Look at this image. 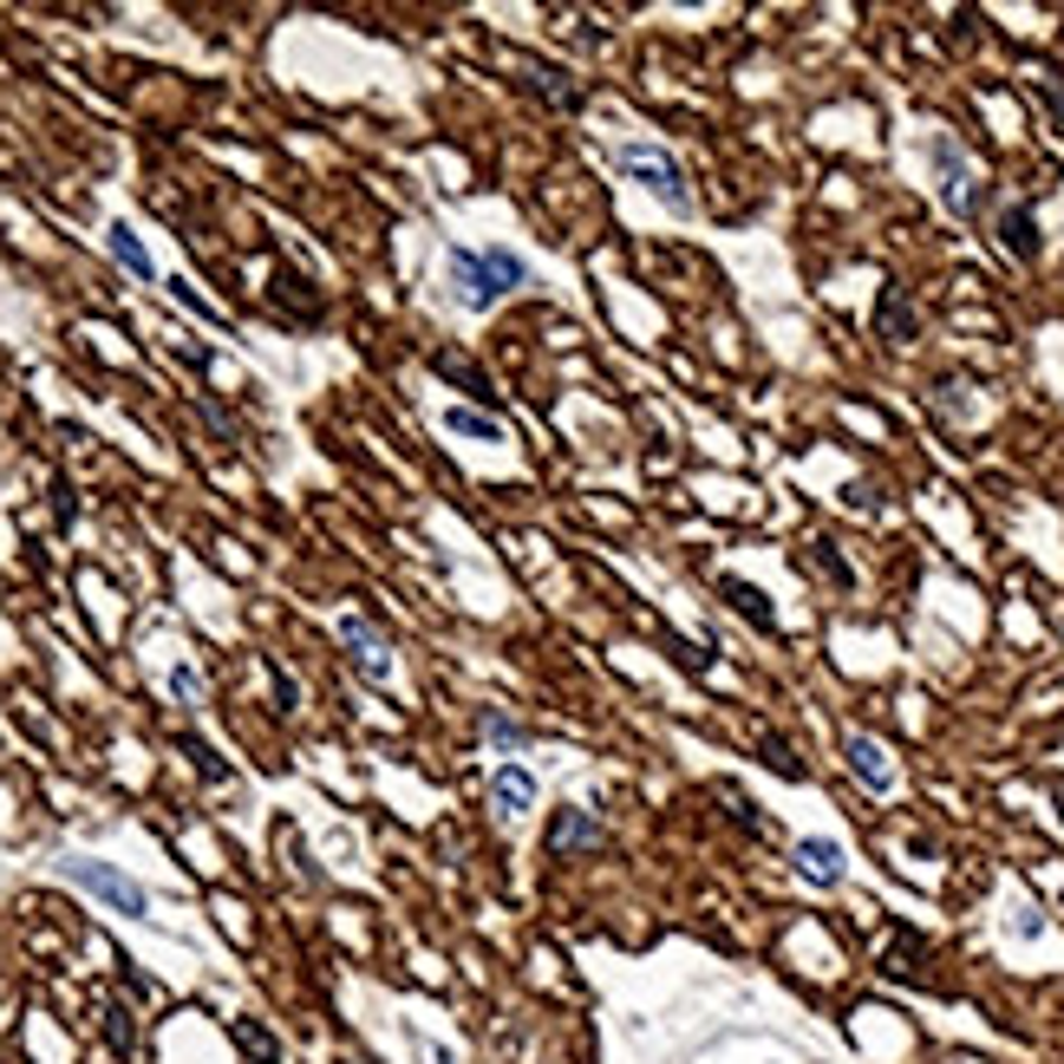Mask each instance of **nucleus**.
I'll use <instances>...</instances> for the list:
<instances>
[{
    "mask_svg": "<svg viewBox=\"0 0 1064 1064\" xmlns=\"http://www.w3.org/2000/svg\"><path fill=\"white\" fill-rule=\"evenodd\" d=\"M105 242H111V255H118V261H124L137 281H150V274H157V268H150V248H144V242H137L124 222H111V235H105Z\"/></svg>",
    "mask_w": 1064,
    "mask_h": 1064,
    "instance_id": "nucleus-11",
    "label": "nucleus"
},
{
    "mask_svg": "<svg viewBox=\"0 0 1064 1064\" xmlns=\"http://www.w3.org/2000/svg\"><path fill=\"white\" fill-rule=\"evenodd\" d=\"M490 797H497V810H503V817H523V810L536 804V784H529V771H497Z\"/></svg>",
    "mask_w": 1064,
    "mask_h": 1064,
    "instance_id": "nucleus-9",
    "label": "nucleus"
},
{
    "mask_svg": "<svg viewBox=\"0 0 1064 1064\" xmlns=\"http://www.w3.org/2000/svg\"><path fill=\"white\" fill-rule=\"evenodd\" d=\"M105 1032H111V1045H118V1052H131V1045H137V1032H131V1019H124V1013H105Z\"/></svg>",
    "mask_w": 1064,
    "mask_h": 1064,
    "instance_id": "nucleus-19",
    "label": "nucleus"
},
{
    "mask_svg": "<svg viewBox=\"0 0 1064 1064\" xmlns=\"http://www.w3.org/2000/svg\"><path fill=\"white\" fill-rule=\"evenodd\" d=\"M934 163H941V196H947V209H974V170H967V157H961V144L954 137H934Z\"/></svg>",
    "mask_w": 1064,
    "mask_h": 1064,
    "instance_id": "nucleus-4",
    "label": "nucleus"
},
{
    "mask_svg": "<svg viewBox=\"0 0 1064 1064\" xmlns=\"http://www.w3.org/2000/svg\"><path fill=\"white\" fill-rule=\"evenodd\" d=\"M588 843H601V823H595L588 810H555V823H549V849H588Z\"/></svg>",
    "mask_w": 1064,
    "mask_h": 1064,
    "instance_id": "nucleus-7",
    "label": "nucleus"
},
{
    "mask_svg": "<svg viewBox=\"0 0 1064 1064\" xmlns=\"http://www.w3.org/2000/svg\"><path fill=\"white\" fill-rule=\"evenodd\" d=\"M235 1045H242L255 1064H281V1045H274V1039H268L255 1019H235Z\"/></svg>",
    "mask_w": 1064,
    "mask_h": 1064,
    "instance_id": "nucleus-13",
    "label": "nucleus"
},
{
    "mask_svg": "<svg viewBox=\"0 0 1064 1064\" xmlns=\"http://www.w3.org/2000/svg\"><path fill=\"white\" fill-rule=\"evenodd\" d=\"M484 738H490V745H523V725L503 719V712H484Z\"/></svg>",
    "mask_w": 1064,
    "mask_h": 1064,
    "instance_id": "nucleus-17",
    "label": "nucleus"
},
{
    "mask_svg": "<svg viewBox=\"0 0 1064 1064\" xmlns=\"http://www.w3.org/2000/svg\"><path fill=\"white\" fill-rule=\"evenodd\" d=\"M170 693H176V699H196V693H203V680H196L189 666H176V673H170Z\"/></svg>",
    "mask_w": 1064,
    "mask_h": 1064,
    "instance_id": "nucleus-20",
    "label": "nucleus"
},
{
    "mask_svg": "<svg viewBox=\"0 0 1064 1064\" xmlns=\"http://www.w3.org/2000/svg\"><path fill=\"white\" fill-rule=\"evenodd\" d=\"M614 163H621V170H634V176H640V183H647V189H653L666 209H693L686 176H680V163H673L660 144H621V150H614Z\"/></svg>",
    "mask_w": 1064,
    "mask_h": 1064,
    "instance_id": "nucleus-2",
    "label": "nucleus"
},
{
    "mask_svg": "<svg viewBox=\"0 0 1064 1064\" xmlns=\"http://www.w3.org/2000/svg\"><path fill=\"white\" fill-rule=\"evenodd\" d=\"M843 751H849V771H856L869 791H889V784H895V771H889V751H882L876 738H843Z\"/></svg>",
    "mask_w": 1064,
    "mask_h": 1064,
    "instance_id": "nucleus-6",
    "label": "nucleus"
},
{
    "mask_svg": "<svg viewBox=\"0 0 1064 1064\" xmlns=\"http://www.w3.org/2000/svg\"><path fill=\"white\" fill-rule=\"evenodd\" d=\"M719 588H725V601H732V608H738L745 621H758V627H771V601H765V595H758L751 582H719Z\"/></svg>",
    "mask_w": 1064,
    "mask_h": 1064,
    "instance_id": "nucleus-12",
    "label": "nucleus"
},
{
    "mask_svg": "<svg viewBox=\"0 0 1064 1064\" xmlns=\"http://www.w3.org/2000/svg\"><path fill=\"white\" fill-rule=\"evenodd\" d=\"M340 640L353 647V666H359L366 680H386V647H379V634H372L366 621H353V614H346V621H340Z\"/></svg>",
    "mask_w": 1064,
    "mask_h": 1064,
    "instance_id": "nucleus-5",
    "label": "nucleus"
},
{
    "mask_svg": "<svg viewBox=\"0 0 1064 1064\" xmlns=\"http://www.w3.org/2000/svg\"><path fill=\"white\" fill-rule=\"evenodd\" d=\"M451 431H464V438H503V425L497 418H484V412H470V405H451V418H444Z\"/></svg>",
    "mask_w": 1064,
    "mask_h": 1064,
    "instance_id": "nucleus-16",
    "label": "nucleus"
},
{
    "mask_svg": "<svg viewBox=\"0 0 1064 1064\" xmlns=\"http://www.w3.org/2000/svg\"><path fill=\"white\" fill-rule=\"evenodd\" d=\"M438 372H444V379H457L464 392H477V399H490V379H484V372H477L470 359H457V353H438Z\"/></svg>",
    "mask_w": 1064,
    "mask_h": 1064,
    "instance_id": "nucleus-15",
    "label": "nucleus"
},
{
    "mask_svg": "<svg viewBox=\"0 0 1064 1064\" xmlns=\"http://www.w3.org/2000/svg\"><path fill=\"white\" fill-rule=\"evenodd\" d=\"M797 869H804L810 882H836V876H843V843H830V836L797 843Z\"/></svg>",
    "mask_w": 1064,
    "mask_h": 1064,
    "instance_id": "nucleus-8",
    "label": "nucleus"
},
{
    "mask_svg": "<svg viewBox=\"0 0 1064 1064\" xmlns=\"http://www.w3.org/2000/svg\"><path fill=\"white\" fill-rule=\"evenodd\" d=\"M882 333H889V340H915V314H908V301H902L895 288L882 294Z\"/></svg>",
    "mask_w": 1064,
    "mask_h": 1064,
    "instance_id": "nucleus-14",
    "label": "nucleus"
},
{
    "mask_svg": "<svg viewBox=\"0 0 1064 1064\" xmlns=\"http://www.w3.org/2000/svg\"><path fill=\"white\" fill-rule=\"evenodd\" d=\"M183 751L196 758V771H203V778H229V771H222V758H216V751H209L203 738H183Z\"/></svg>",
    "mask_w": 1064,
    "mask_h": 1064,
    "instance_id": "nucleus-18",
    "label": "nucleus"
},
{
    "mask_svg": "<svg viewBox=\"0 0 1064 1064\" xmlns=\"http://www.w3.org/2000/svg\"><path fill=\"white\" fill-rule=\"evenodd\" d=\"M451 274L470 307H490L503 288H523V261L503 248H451Z\"/></svg>",
    "mask_w": 1064,
    "mask_h": 1064,
    "instance_id": "nucleus-1",
    "label": "nucleus"
},
{
    "mask_svg": "<svg viewBox=\"0 0 1064 1064\" xmlns=\"http://www.w3.org/2000/svg\"><path fill=\"white\" fill-rule=\"evenodd\" d=\"M65 876L78 882V889H91L98 902H111L118 915H144L150 902H144V889L131 882V876H118V869H105V863H65Z\"/></svg>",
    "mask_w": 1064,
    "mask_h": 1064,
    "instance_id": "nucleus-3",
    "label": "nucleus"
},
{
    "mask_svg": "<svg viewBox=\"0 0 1064 1064\" xmlns=\"http://www.w3.org/2000/svg\"><path fill=\"white\" fill-rule=\"evenodd\" d=\"M1000 242H1006L1013 255L1032 261V255H1039V222H1032V209H1006V216H1000Z\"/></svg>",
    "mask_w": 1064,
    "mask_h": 1064,
    "instance_id": "nucleus-10",
    "label": "nucleus"
}]
</instances>
